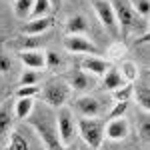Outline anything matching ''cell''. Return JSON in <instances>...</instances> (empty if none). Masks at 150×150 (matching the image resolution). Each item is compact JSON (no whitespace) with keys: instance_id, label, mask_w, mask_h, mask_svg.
<instances>
[{"instance_id":"6da1fadb","label":"cell","mask_w":150,"mask_h":150,"mask_svg":"<svg viewBox=\"0 0 150 150\" xmlns=\"http://www.w3.org/2000/svg\"><path fill=\"white\" fill-rule=\"evenodd\" d=\"M26 120H28V124L38 132V136L42 138L46 150H68L60 142V138H58L56 124H54V118H52V116H48L46 112H38L36 116L30 114Z\"/></svg>"},{"instance_id":"7a4b0ae2","label":"cell","mask_w":150,"mask_h":150,"mask_svg":"<svg viewBox=\"0 0 150 150\" xmlns=\"http://www.w3.org/2000/svg\"><path fill=\"white\" fill-rule=\"evenodd\" d=\"M42 98H44V102L50 106V108H62V106H66L68 100L72 98V90H70L68 82L64 80V76H52V78H48L44 82V86H42Z\"/></svg>"},{"instance_id":"3957f363","label":"cell","mask_w":150,"mask_h":150,"mask_svg":"<svg viewBox=\"0 0 150 150\" xmlns=\"http://www.w3.org/2000/svg\"><path fill=\"white\" fill-rule=\"evenodd\" d=\"M104 120L100 118H78L76 120V136H80L84 146L98 150L104 144Z\"/></svg>"},{"instance_id":"277c9868","label":"cell","mask_w":150,"mask_h":150,"mask_svg":"<svg viewBox=\"0 0 150 150\" xmlns=\"http://www.w3.org/2000/svg\"><path fill=\"white\" fill-rule=\"evenodd\" d=\"M54 124H56V134L60 142L70 148L76 140V118H74V112L70 110L68 106H62L56 110V116H54Z\"/></svg>"},{"instance_id":"5b68a950","label":"cell","mask_w":150,"mask_h":150,"mask_svg":"<svg viewBox=\"0 0 150 150\" xmlns=\"http://www.w3.org/2000/svg\"><path fill=\"white\" fill-rule=\"evenodd\" d=\"M110 4H112V10H114L118 30H130V28L138 26L140 16L134 12V8L130 6L128 0H110Z\"/></svg>"},{"instance_id":"8992f818","label":"cell","mask_w":150,"mask_h":150,"mask_svg":"<svg viewBox=\"0 0 150 150\" xmlns=\"http://www.w3.org/2000/svg\"><path fill=\"white\" fill-rule=\"evenodd\" d=\"M74 112L82 118H98L104 112V102L98 96L82 94L74 100Z\"/></svg>"},{"instance_id":"52a82bcc","label":"cell","mask_w":150,"mask_h":150,"mask_svg":"<svg viewBox=\"0 0 150 150\" xmlns=\"http://www.w3.org/2000/svg\"><path fill=\"white\" fill-rule=\"evenodd\" d=\"M92 6H94V12H96L100 24H102L108 32L118 34L120 30H118V24H116V16H114V10H112L110 0H92Z\"/></svg>"},{"instance_id":"ba28073f","label":"cell","mask_w":150,"mask_h":150,"mask_svg":"<svg viewBox=\"0 0 150 150\" xmlns=\"http://www.w3.org/2000/svg\"><path fill=\"white\" fill-rule=\"evenodd\" d=\"M64 48L72 54H98V46L88 36H66Z\"/></svg>"},{"instance_id":"9c48e42d","label":"cell","mask_w":150,"mask_h":150,"mask_svg":"<svg viewBox=\"0 0 150 150\" xmlns=\"http://www.w3.org/2000/svg\"><path fill=\"white\" fill-rule=\"evenodd\" d=\"M64 80L68 82L70 90L72 92H88L92 86H96V78L86 74L84 70H74V72H68Z\"/></svg>"},{"instance_id":"30bf717a","label":"cell","mask_w":150,"mask_h":150,"mask_svg":"<svg viewBox=\"0 0 150 150\" xmlns=\"http://www.w3.org/2000/svg\"><path fill=\"white\" fill-rule=\"evenodd\" d=\"M130 132V124L128 120L122 116V118H112L108 120V124H104V138L112 140V142H120L124 140Z\"/></svg>"},{"instance_id":"8fae6325","label":"cell","mask_w":150,"mask_h":150,"mask_svg":"<svg viewBox=\"0 0 150 150\" xmlns=\"http://www.w3.org/2000/svg\"><path fill=\"white\" fill-rule=\"evenodd\" d=\"M52 26H54V18L48 14V16H42V18H30V20H26V26H24L22 32H24V36H42Z\"/></svg>"},{"instance_id":"7c38bea8","label":"cell","mask_w":150,"mask_h":150,"mask_svg":"<svg viewBox=\"0 0 150 150\" xmlns=\"http://www.w3.org/2000/svg\"><path fill=\"white\" fill-rule=\"evenodd\" d=\"M14 124V104L10 98H6L4 102H0V140L8 136Z\"/></svg>"},{"instance_id":"4fadbf2b","label":"cell","mask_w":150,"mask_h":150,"mask_svg":"<svg viewBox=\"0 0 150 150\" xmlns=\"http://www.w3.org/2000/svg\"><path fill=\"white\" fill-rule=\"evenodd\" d=\"M108 68H110V62L104 60V58H98V56H86L80 62V70H84L86 74H90L94 78L104 76V72Z\"/></svg>"},{"instance_id":"5bb4252c","label":"cell","mask_w":150,"mask_h":150,"mask_svg":"<svg viewBox=\"0 0 150 150\" xmlns=\"http://www.w3.org/2000/svg\"><path fill=\"white\" fill-rule=\"evenodd\" d=\"M18 58L28 70H40L44 68L46 60H44V50L42 48H36V50H24L18 52Z\"/></svg>"},{"instance_id":"9a60e30c","label":"cell","mask_w":150,"mask_h":150,"mask_svg":"<svg viewBox=\"0 0 150 150\" xmlns=\"http://www.w3.org/2000/svg\"><path fill=\"white\" fill-rule=\"evenodd\" d=\"M64 30H66V36H86V32H88V22H86L84 16L74 14V16L66 18Z\"/></svg>"},{"instance_id":"2e32d148","label":"cell","mask_w":150,"mask_h":150,"mask_svg":"<svg viewBox=\"0 0 150 150\" xmlns=\"http://www.w3.org/2000/svg\"><path fill=\"white\" fill-rule=\"evenodd\" d=\"M126 84V80L122 78V74H120V70L118 68H110L104 72V76H102V86L106 88V90H116V88H120V86H124Z\"/></svg>"},{"instance_id":"e0dca14e","label":"cell","mask_w":150,"mask_h":150,"mask_svg":"<svg viewBox=\"0 0 150 150\" xmlns=\"http://www.w3.org/2000/svg\"><path fill=\"white\" fill-rule=\"evenodd\" d=\"M44 60H46L44 68L52 70V72H64L66 70V58L54 50H44Z\"/></svg>"},{"instance_id":"ac0fdd59","label":"cell","mask_w":150,"mask_h":150,"mask_svg":"<svg viewBox=\"0 0 150 150\" xmlns=\"http://www.w3.org/2000/svg\"><path fill=\"white\" fill-rule=\"evenodd\" d=\"M34 112V98H16L14 102V118L26 120Z\"/></svg>"},{"instance_id":"d6986e66","label":"cell","mask_w":150,"mask_h":150,"mask_svg":"<svg viewBox=\"0 0 150 150\" xmlns=\"http://www.w3.org/2000/svg\"><path fill=\"white\" fill-rule=\"evenodd\" d=\"M8 46L24 52V50H36L40 48V36H22V38H16L14 42H8Z\"/></svg>"},{"instance_id":"ffe728a7","label":"cell","mask_w":150,"mask_h":150,"mask_svg":"<svg viewBox=\"0 0 150 150\" xmlns=\"http://www.w3.org/2000/svg\"><path fill=\"white\" fill-rule=\"evenodd\" d=\"M32 4L34 0H14V16L20 18V20H28L30 18V12H32Z\"/></svg>"},{"instance_id":"44dd1931","label":"cell","mask_w":150,"mask_h":150,"mask_svg":"<svg viewBox=\"0 0 150 150\" xmlns=\"http://www.w3.org/2000/svg\"><path fill=\"white\" fill-rule=\"evenodd\" d=\"M132 94H136V100H138V104L144 108V112L148 114V110H150V92H148V86H146V84L132 86Z\"/></svg>"},{"instance_id":"7402d4cb","label":"cell","mask_w":150,"mask_h":150,"mask_svg":"<svg viewBox=\"0 0 150 150\" xmlns=\"http://www.w3.org/2000/svg\"><path fill=\"white\" fill-rule=\"evenodd\" d=\"M50 8H52V2H50V0H34L32 12H30V18H42V16H48ZM30 18H28V20H30Z\"/></svg>"},{"instance_id":"603a6c76","label":"cell","mask_w":150,"mask_h":150,"mask_svg":"<svg viewBox=\"0 0 150 150\" xmlns=\"http://www.w3.org/2000/svg\"><path fill=\"white\" fill-rule=\"evenodd\" d=\"M8 150H28V142L18 130L8 134Z\"/></svg>"},{"instance_id":"cb8c5ba5","label":"cell","mask_w":150,"mask_h":150,"mask_svg":"<svg viewBox=\"0 0 150 150\" xmlns=\"http://www.w3.org/2000/svg\"><path fill=\"white\" fill-rule=\"evenodd\" d=\"M120 74H122V78L130 84V82H134L136 78H138V68H136V64L134 62H130V60H126V62H122V66H120Z\"/></svg>"},{"instance_id":"d4e9b609","label":"cell","mask_w":150,"mask_h":150,"mask_svg":"<svg viewBox=\"0 0 150 150\" xmlns=\"http://www.w3.org/2000/svg\"><path fill=\"white\" fill-rule=\"evenodd\" d=\"M130 2V6L134 8V12L138 14V16H142L144 20L148 18L150 14V0H128Z\"/></svg>"},{"instance_id":"484cf974","label":"cell","mask_w":150,"mask_h":150,"mask_svg":"<svg viewBox=\"0 0 150 150\" xmlns=\"http://www.w3.org/2000/svg\"><path fill=\"white\" fill-rule=\"evenodd\" d=\"M40 80V72L38 70H24L20 76V86H36Z\"/></svg>"},{"instance_id":"4316f807","label":"cell","mask_w":150,"mask_h":150,"mask_svg":"<svg viewBox=\"0 0 150 150\" xmlns=\"http://www.w3.org/2000/svg\"><path fill=\"white\" fill-rule=\"evenodd\" d=\"M112 96H114L116 102H128L130 100V96H132V84H124V86H120V88H116L112 90Z\"/></svg>"},{"instance_id":"83f0119b","label":"cell","mask_w":150,"mask_h":150,"mask_svg":"<svg viewBox=\"0 0 150 150\" xmlns=\"http://www.w3.org/2000/svg\"><path fill=\"white\" fill-rule=\"evenodd\" d=\"M40 94L38 86H18L16 90V98H36Z\"/></svg>"},{"instance_id":"f1b7e54d","label":"cell","mask_w":150,"mask_h":150,"mask_svg":"<svg viewBox=\"0 0 150 150\" xmlns=\"http://www.w3.org/2000/svg\"><path fill=\"white\" fill-rule=\"evenodd\" d=\"M126 108H128V102H114V108L110 110L108 118H110V120H112V118H122V116L126 114Z\"/></svg>"},{"instance_id":"f546056e","label":"cell","mask_w":150,"mask_h":150,"mask_svg":"<svg viewBox=\"0 0 150 150\" xmlns=\"http://www.w3.org/2000/svg\"><path fill=\"white\" fill-rule=\"evenodd\" d=\"M140 138H142V142L144 144H148L150 142V122L148 118H142V124H140Z\"/></svg>"},{"instance_id":"4dcf8cb0","label":"cell","mask_w":150,"mask_h":150,"mask_svg":"<svg viewBox=\"0 0 150 150\" xmlns=\"http://www.w3.org/2000/svg\"><path fill=\"white\" fill-rule=\"evenodd\" d=\"M10 68H12L10 56H8V54H4V52H0V74H6Z\"/></svg>"},{"instance_id":"1f68e13d","label":"cell","mask_w":150,"mask_h":150,"mask_svg":"<svg viewBox=\"0 0 150 150\" xmlns=\"http://www.w3.org/2000/svg\"><path fill=\"white\" fill-rule=\"evenodd\" d=\"M100 150H114L112 146H100Z\"/></svg>"},{"instance_id":"d6a6232c","label":"cell","mask_w":150,"mask_h":150,"mask_svg":"<svg viewBox=\"0 0 150 150\" xmlns=\"http://www.w3.org/2000/svg\"><path fill=\"white\" fill-rule=\"evenodd\" d=\"M78 150H90V148H88V146H84V144H82V146H78Z\"/></svg>"},{"instance_id":"836d02e7","label":"cell","mask_w":150,"mask_h":150,"mask_svg":"<svg viewBox=\"0 0 150 150\" xmlns=\"http://www.w3.org/2000/svg\"><path fill=\"white\" fill-rule=\"evenodd\" d=\"M50 2H54V0H50Z\"/></svg>"},{"instance_id":"e575fe53","label":"cell","mask_w":150,"mask_h":150,"mask_svg":"<svg viewBox=\"0 0 150 150\" xmlns=\"http://www.w3.org/2000/svg\"><path fill=\"white\" fill-rule=\"evenodd\" d=\"M0 90H2V86H0Z\"/></svg>"},{"instance_id":"d590c367","label":"cell","mask_w":150,"mask_h":150,"mask_svg":"<svg viewBox=\"0 0 150 150\" xmlns=\"http://www.w3.org/2000/svg\"><path fill=\"white\" fill-rule=\"evenodd\" d=\"M128 150H130V148H128Z\"/></svg>"}]
</instances>
